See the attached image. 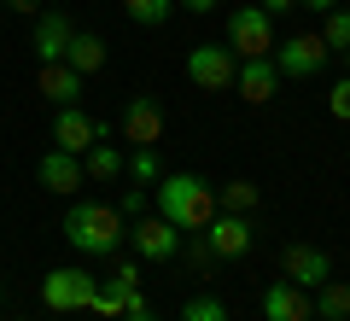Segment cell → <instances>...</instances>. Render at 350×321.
<instances>
[{"label": "cell", "mask_w": 350, "mask_h": 321, "mask_svg": "<svg viewBox=\"0 0 350 321\" xmlns=\"http://www.w3.org/2000/svg\"><path fill=\"white\" fill-rule=\"evenodd\" d=\"M152 210H158L170 228H181V234H204V222L216 216V187L204 181V175H158V187H152Z\"/></svg>", "instance_id": "6da1fadb"}, {"label": "cell", "mask_w": 350, "mask_h": 321, "mask_svg": "<svg viewBox=\"0 0 350 321\" xmlns=\"http://www.w3.org/2000/svg\"><path fill=\"white\" fill-rule=\"evenodd\" d=\"M123 216H117V205H105V198H76L70 210H64V240H70L82 257H111L117 246H123Z\"/></svg>", "instance_id": "7a4b0ae2"}, {"label": "cell", "mask_w": 350, "mask_h": 321, "mask_svg": "<svg viewBox=\"0 0 350 321\" xmlns=\"http://www.w3.org/2000/svg\"><path fill=\"white\" fill-rule=\"evenodd\" d=\"M88 309L100 321H123L129 309H146V298H140V263H117V269L94 286V304Z\"/></svg>", "instance_id": "3957f363"}, {"label": "cell", "mask_w": 350, "mask_h": 321, "mask_svg": "<svg viewBox=\"0 0 350 321\" xmlns=\"http://www.w3.org/2000/svg\"><path fill=\"white\" fill-rule=\"evenodd\" d=\"M269 59H275V70H280V76L304 82V76H321L333 53H327V41L315 36V29H292L286 41H275V53H269Z\"/></svg>", "instance_id": "277c9868"}, {"label": "cell", "mask_w": 350, "mask_h": 321, "mask_svg": "<svg viewBox=\"0 0 350 321\" xmlns=\"http://www.w3.org/2000/svg\"><path fill=\"white\" fill-rule=\"evenodd\" d=\"M228 53H234V59L275 53V18L262 12V6H234V12H228Z\"/></svg>", "instance_id": "5b68a950"}, {"label": "cell", "mask_w": 350, "mask_h": 321, "mask_svg": "<svg viewBox=\"0 0 350 321\" xmlns=\"http://www.w3.org/2000/svg\"><path fill=\"white\" fill-rule=\"evenodd\" d=\"M234 70H239V59L228 53V41H199V47L187 53V82L204 88V94L234 88Z\"/></svg>", "instance_id": "8992f818"}, {"label": "cell", "mask_w": 350, "mask_h": 321, "mask_svg": "<svg viewBox=\"0 0 350 321\" xmlns=\"http://www.w3.org/2000/svg\"><path fill=\"white\" fill-rule=\"evenodd\" d=\"M94 274L82 269V263H70V269H47V281H41V304L59 309V316H70V309H88L94 304Z\"/></svg>", "instance_id": "52a82bcc"}, {"label": "cell", "mask_w": 350, "mask_h": 321, "mask_svg": "<svg viewBox=\"0 0 350 321\" xmlns=\"http://www.w3.org/2000/svg\"><path fill=\"white\" fill-rule=\"evenodd\" d=\"M280 269H286V281L304 286V292H315L321 281H333V257H327L321 246H304V240H292V246L280 251Z\"/></svg>", "instance_id": "ba28073f"}, {"label": "cell", "mask_w": 350, "mask_h": 321, "mask_svg": "<svg viewBox=\"0 0 350 321\" xmlns=\"http://www.w3.org/2000/svg\"><path fill=\"white\" fill-rule=\"evenodd\" d=\"M204 240H211L216 257H251V246H257L251 216H228V210H216L211 222H204Z\"/></svg>", "instance_id": "9c48e42d"}, {"label": "cell", "mask_w": 350, "mask_h": 321, "mask_svg": "<svg viewBox=\"0 0 350 321\" xmlns=\"http://www.w3.org/2000/svg\"><path fill=\"white\" fill-rule=\"evenodd\" d=\"M129 234H135V257L140 263H170L175 251H181V228H170L163 216H140Z\"/></svg>", "instance_id": "30bf717a"}, {"label": "cell", "mask_w": 350, "mask_h": 321, "mask_svg": "<svg viewBox=\"0 0 350 321\" xmlns=\"http://www.w3.org/2000/svg\"><path fill=\"white\" fill-rule=\"evenodd\" d=\"M94 140H100V123H94L82 105H59V112H53V146L59 152H76V158H82Z\"/></svg>", "instance_id": "8fae6325"}, {"label": "cell", "mask_w": 350, "mask_h": 321, "mask_svg": "<svg viewBox=\"0 0 350 321\" xmlns=\"http://www.w3.org/2000/svg\"><path fill=\"white\" fill-rule=\"evenodd\" d=\"M70 36H76L70 18L53 12V6H41V12H36V36H29V47H36V59H41V64H59V59H64V47H70Z\"/></svg>", "instance_id": "7c38bea8"}, {"label": "cell", "mask_w": 350, "mask_h": 321, "mask_svg": "<svg viewBox=\"0 0 350 321\" xmlns=\"http://www.w3.org/2000/svg\"><path fill=\"white\" fill-rule=\"evenodd\" d=\"M234 88H239V99H245V105H269V99H275V88H280L275 59H269V53H262V59H239Z\"/></svg>", "instance_id": "4fadbf2b"}, {"label": "cell", "mask_w": 350, "mask_h": 321, "mask_svg": "<svg viewBox=\"0 0 350 321\" xmlns=\"http://www.w3.org/2000/svg\"><path fill=\"white\" fill-rule=\"evenodd\" d=\"M123 140H135V146H158L163 140V112L152 94H135L123 105Z\"/></svg>", "instance_id": "5bb4252c"}, {"label": "cell", "mask_w": 350, "mask_h": 321, "mask_svg": "<svg viewBox=\"0 0 350 321\" xmlns=\"http://www.w3.org/2000/svg\"><path fill=\"white\" fill-rule=\"evenodd\" d=\"M36 181L47 187V193H76V187H88V170H82L76 152H59V146H53L47 158L36 164Z\"/></svg>", "instance_id": "9a60e30c"}, {"label": "cell", "mask_w": 350, "mask_h": 321, "mask_svg": "<svg viewBox=\"0 0 350 321\" xmlns=\"http://www.w3.org/2000/svg\"><path fill=\"white\" fill-rule=\"evenodd\" d=\"M262 316H269V321H310L315 304H310V292H304V286L275 281L269 292H262Z\"/></svg>", "instance_id": "2e32d148"}, {"label": "cell", "mask_w": 350, "mask_h": 321, "mask_svg": "<svg viewBox=\"0 0 350 321\" xmlns=\"http://www.w3.org/2000/svg\"><path fill=\"white\" fill-rule=\"evenodd\" d=\"M36 82H41V94H47L53 105H76V99H82V76H76L64 59H59V64H41Z\"/></svg>", "instance_id": "e0dca14e"}, {"label": "cell", "mask_w": 350, "mask_h": 321, "mask_svg": "<svg viewBox=\"0 0 350 321\" xmlns=\"http://www.w3.org/2000/svg\"><path fill=\"white\" fill-rule=\"evenodd\" d=\"M64 64H70L76 76L105 70V41H100V36H88V29H76V36H70V47H64Z\"/></svg>", "instance_id": "ac0fdd59"}, {"label": "cell", "mask_w": 350, "mask_h": 321, "mask_svg": "<svg viewBox=\"0 0 350 321\" xmlns=\"http://www.w3.org/2000/svg\"><path fill=\"white\" fill-rule=\"evenodd\" d=\"M82 170H88V181H117V175H123V152H117L111 140H94V146L82 152Z\"/></svg>", "instance_id": "d6986e66"}, {"label": "cell", "mask_w": 350, "mask_h": 321, "mask_svg": "<svg viewBox=\"0 0 350 321\" xmlns=\"http://www.w3.org/2000/svg\"><path fill=\"white\" fill-rule=\"evenodd\" d=\"M310 304H315V316H321V321H350V286L345 281H321Z\"/></svg>", "instance_id": "ffe728a7"}, {"label": "cell", "mask_w": 350, "mask_h": 321, "mask_svg": "<svg viewBox=\"0 0 350 321\" xmlns=\"http://www.w3.org/2000/svg\"><path fill=\"white\" fill-rule=\"evenodd\" d=\"M123 12H129V24H140V29H158V24H170L175 0H123Z\"/></svg>", "instance_id": "44dd1931"}, {"label": "cell", "mask_w": 350, "mask_h": 321, "mask_svg": "<svg viewBox=\"0 0 350 321\" xmlns=\"http://www.w3.org/2000/svg\"><path fill=\"white\" fill-rule=\"evenodd\" d=\"M123 170L135 175L140 187H158V175H163V158H158V146H135V152L123 158Z\"/></svg>", "instance_id": "7402d4cb"}, {"label": "cell", "mask_w": 350, "mask_h": 321, "mask_svg": "<svg viewBox=\"0 0 350 321\" xmlns=\"http://www.w3.org/2000/svg\"><path fill=\"white\" fill-rule=\"evenodd\" d=\"M251 205H257V187L239 175V181H228L222 193H216V210H228V216H251Z\"/></svg>", "instance_id": "603a6c76"}, {"label": "cell", "mask_w": 350, "mask_h": 321, "mask_svg": "<svg viewBox=\"0 0 350 321\" xmlns=\"http://www.w3.org/2000/svg\"><path fill=\"white\" fill-rule=\"evenodd\" d=\"M315 36L327 41V53H345V47H350V12H345V6L321 12V29H315Z\"/></svg>", "instance_id": "cb8c5ba5"}, {"label": "cell", "mask_w": 350, "mask_h": 321, "mask_svg": "<svg viewBox=\"0 0 350 321\" xmlns=\"http://www.w3.org/2000/svg\"><path fill=\"white\" fill-rule=\"evenodd\" d=\"M181 321H228V304H222L216 292H199V298L181 304Z\"/></svg>", "instance_id": "d4e9b609"}, {"label": "cell", "mask_w": 350, "mask_h": 321, "mask_svg": "<svg viewBox=\"0 0 350 321\" xmlns=\"http://www.w3.org/2000/svg\"><path fill=\"white\" fill-rule=\"evenodd\" d=\"M327 112H333L338 123H350V76H338V82L327 88Z\"/></svg>", "instance_id": "484cf974"}, {"label": "cell", "mask_w": 350, "mask_h": 321, "mask_svg": "<svg viewBox=\"0 0 350 321\" xmlns=\"http://www.w3.org/2000/svg\"><path fill=\"white\" fill-rule=\"evenodd\" d=\"M117 216H123V222L129 216H146V187H129V193L117 198Z\"/></svg>", "instance_id": "4316f807"}, {"label": "cell", "mask_w": 350, "mask_h": 321, "mask_svg": "<svg viewBox=\"0 0 350 321\" xmlns=\"http://www.w3.org/2000/svg\"><path fill=\"white\" fill-rule=\"evenodd\" d=\"M187 263H193V269H211V263H216V251H211V240H204V234H193V246H187Z\"/></svg>", "instance_id": "83f0119b"}, {"label": "cell", "mask_w": 350, "mask_h": 321, "mask_svg": "<svg viewBox=\"0 0 350 321\" xmlns=\"http://www.w3.org/2000/svg\"><path fill=\"white\" fill-rule=\"evenodd\" d=\"M175 6H181V12H193V18H204V12H216L222 0H175Z\"/></svg>", "instance_id": "f1b7e54d"}, {"label": "cell", "mask_w": 350, "mask_h": 321, "mask_svg": "<svg viewBox=\"0 0 350 321\" xmlns=\"http://www.w3.org/2000/svg\"><path fill=\"white\" fill-rule=\"evenodd\" d=\"M257 6H262V12H269V18H280V12H292L298 0H257Z\"/></svg>", "instance_id": "f546056e"}, {"label": "cell", "mask_w": 350, "mask_h": 321, "mask_svg": "<svg viewBox=\"0 0 350 321\" xmlns=\"http://www.w3.org/2000/svg\"><path fill=\"white\" fill-rule=\"evenodd\" d=\"M6 6H12V12H41L47 0H6Z\"/></svg>", "instance_id": "4dcf8cb0"}, {"label": "cell", "mask_w": 350, "mask_h": 321, "mask_svg": "<svg viewBox=\"0 0 350 321\" xmlns=\"http://www.w3.org/2000/svg\"><path fill=\"white\" fill-rule=\"evenodd\" d=\"M298 6H310V12H333L338 0H298Z\"/></svg>", "instance_id": "1f68e13d"}, {"label": "cell", "mask_w": 350, "mask_h": 321, "mask_svg": "<svg viewBox=\"0 0 350 321\" xmlns=\"http://www.w3.org/2000/svg\"><path fill=\"white\" fill-rule=\"evenodd\" d=\"M123 321H158V316H152V309H129Z\"/></svg>", "instance_id": "d6a6232c"}, {"label": "cell", "mask_w": 350, "mask_h": 321, "mask_svg": "<svg viewBox=\"0 0 350 321\" xmlns=\"http://www.w3.org/2000/svg\"><path fill=\"white\" fill-rule=\"evenodd\" d=\"M338 59H345V76H350V47H345V53H338Z\"/></svg>", "instance_id": "836d02e7"}, {"label": "cell", "mask_w": 350, "mask_h": 321, "mask_svg": "<svg viewBox=\"0 0 350 321\" xmlns=\"http://www.w3.org/2000/svg\"><path fill=\"white\" fill-rule=\"evenodd\" d=\"M0 6H6V0H0Z\"/></svg>", "instance_id": "e575fe53"}, {"label": "cell", "mask_w": 350, "mask_h": 321, "mask_svg": "<svg viewBox=\"0 0 350 321\" xmlns=\"http://www.w3.org/2000/svg\"><path fill=\"white\" fill-rule=\"evenodd\" d=\"M18 321H24V316H18Z\"/></svg>", "instance_id": "d590c367"}]
</instances>
